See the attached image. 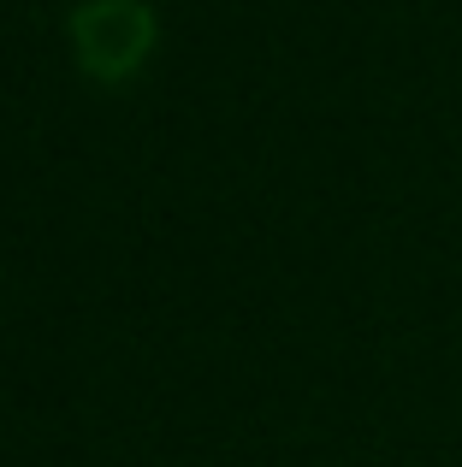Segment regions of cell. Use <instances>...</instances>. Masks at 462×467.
<instances>
[{"label": "cell", "mask_w": 462, "mask_h": 467, "mask_svg": "<svg viewBox=\"0 0 462 467\" xmlns=\"http://www.w3.org/2000/svg\"><path fill=\"white\" fill-rule=\"evenodd\" d=\"M71 54L95 83H125L154 54V12L142 0H83L71 12Z\"/></svg>", "instance_id": "1"}]
</instances>
